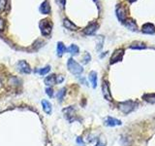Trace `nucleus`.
I'll return each mask as SVG.
<instances>
[{"label":"nucleus","mask_w":155,"mask_h":146,"mask_svg":"<svg viewBox=\"0 0 155 146\" xmlns=\"http://www.w3.org/2000/svg\"><path fill=\"white\" fill-rule=\"evenodd\" d=\"M67 67L68 70L70 71L73 75L78 76L83 72V68L80 63H77L73 58H70L67 61Z\"/></svg>","instance_id":"f257e3e1"},{"label":"nucleus","mask_w":155,"mask_h":146,"mask_svg":"<svg viewBox=\"0 0 155 146\" xmlns=\"http://www.w3.org/2000/svg\"><path fill=\"white\" fill-rule=\"evenodd\" d=\"M39 26H40L41 32L44 36L51 35V30H53V24L51 23V21H49V20H43V21H41Z\"/></svg>","instance_id":"f03ea898"},{"label":"nucleus","mask_w":155,"mask_h":146,"mask_svg":"<svg viewBox=\"0 0 155 146\" xmlns=\"http://www.w3.org/2000/svg\"><path fill=\"white\" fill-rule=\"evenodd\" d=\"M135 106H136V103L132 100H126L123 101V102L119 103V109L124 113V114H128L131 111L134 110Z\"/></svg>","instance_id":"7ed1b4c3"},{"label":"nucleus","mask_w":155,"mask_h":146,"mask_svg":"<svg viewBox=\"0 0 155 146\" xmlns=\"http://www.w3.org/2000/svg\"><path fill=\"white\" fill-rule=\"evenodd\" d=\"M115 14H116V17L117 19L119 20V22L124 23V22L126 21L127 11L124 6H122V5H117L116 9H115Z\"/></svg>","instance_id":"20e7f679"},{"label":"nucleus","mask_w":155,"mask_h":146,"mask_svg":"<svg viewBox=\"0 0 155 146\" xmlns=\"http://www.w3.org/2000/svg\"><path fill=\"white\" fill-rule=\"evenodd\" d=\"M17 68H18L19 72L23 74H29L31 72L30 65H29L25 61H19V63H17Z\"/></svg>","instance_id":"39448f33"},{"label":"nucleus","mask_w":155,"mask_h":146,"mask_svg":"<svg viewBox=\"0 0 155 146\" xmlns=\"http://www.w3.org/2000/svg\"><path fill=\"white\" fill-rule=\"evenodd\" d=\"M123 55H124V50H123V49H118V50H115L114 53L112 54V58H110V64L118 63V61H122Z\"/></svg>","instance_id":"423d86ee"},{"label":"nucleus","mask_w":155,"mask_h":146,"mask_svg":"<svg viewBox=\"0 0 155 146\" xmlns=\"http://www.w3.org/2000/svg\"><path fill=\"white\" fill-rule=\"evenodd\" d=\"M102 92H103V96L107 100H112V95H110V87H109V83L107 81H104L102 85Z\"/></svg>","instance_id":"0eeeda50"},{"label":"nucleus","mask_w":155,"mask_h":146,"mask_svg":"<svg viewBox=\"0 0 155 146\" xmlns=\"http://www.w3.org/2000/svg\"><path fill=\"white\" fill-rule=\"evenodd\" d=\"M142 31L146 34H153L155 33V26L151 23H146L142 26Z\"/></svg>","instance_id":"6e6552de"},{"label":"nucleus","mask_w":155,"mask_h":146,"mask_svg":"<svg viewBox=\"0 0 155 146\" xmlns=\"http://www.w3.org/2000/svg\"><path fill=\"white\" fill-rule=\"evenodd\" d=\"M97 29H98V24L93 23V24H90L89 26L83 29V33H84L85 35H92V34L95 33Z\"/></svg>","instance_id":"1a4fd4ad"},{"label":"nucleus","mask_w":155,"mask_h":146,"mask_svg":"<svg viewBox=\"0 0 155 146\" xmlns=\"http://www.w3.org/2000/svg\"><path fill=\"white\" fill-rule=\"evenodd\" d=\"M105 125L109 126V127H115V126H120L121 125V121L118 119H115L112 117H108L105 121Z\"/></svg>","instance_id":"9d476101"},{"label":"nucleus","mask_w":155,"mask_h":146,"mask_svg":"<svg viewBox=\"0 0 155 146\" xmlns=\"http://www.w3.org/2000/svg\"><path fill=\"white\" fill-rule=\"evenodd\" d=\"M41 103H42V106H43L44 112L48 115H51V112H53V106H51L50 101H48L47 100H43Z\"/></svg>","instance_id":"9b49d317"},{"label":"nucleus","mask_w":155,"mask_h":146,"mask_svg":"<svg viewBox=\"0 0 155 146\" xmlns=\"http://www.w3.org/2000/svg\"><path fill=\"white\" fill-rule=\"evenodd\" d=\"M40 12L42 14L44 15H49L51 13V6H50V3H49L48 0H46V1H44L43 3L41 4L40 6Z\"/></svg>","instance_id":"f8f14e48"},{"label":"nucleus","mask_w":155,"mask_h":146,"mask_svg":"<svg viewBox=\"0 0 155 146\" xmlns=\"http://www.w3.org/2000/svg\"><path fill=\"white\" fill-rule=\"evenodd\" d=\"M124 26L132 31H136L138 28V26L134 20H126V21L124 22Z\"/></svg>","instance_id":"ddd939ff"},{"label":"nucleus","mask_w":155,"mask_h":146,"mask_svg":"<svg viewBox=\"0 0 155 146\" xmlns=\"http://www.w3.org/2000/svg\"><path fill=\"white\" fill-rule=\"evenodd\" d=\"M66 52H68V53L71 54L72 56H78V53H80V49H78V47L77 45L72 44V45H70L66 49Z\"/></svg>","instance_id":"4468645a"},{"label":"nucleus","mask_w":155,"mask_h":146,"mask_svg":"<svg viewBox=\"0 0 155 146\" xmlns=\"http://www.w3.org/2000/svg\"><path fill=\"white\" fill-rule=\"evenodd\" d=\"M45 84L48 86V87L55 85L56 84V75L55 74H51V75L48 76V77L45 79Z\"/></svg>","instance_id":"2eb2a0df"},{"label":"nucleus","mask_w":155,"mask_h":146,"mask_svg":"<svg viewBox=\"0 0 155 146\" xmlns=\"http://www.w3.org/2000/svg\"><path fill=\"white\" fill-rule=\"evenodd\" d=\"M88 78H89V81L90 83H91L92 87L95 89L97 87V73H96V71H91V72L89 73Z\"/></svg>","instance_id":"dca6fc26"},{"label":"nucleus","mask_w":155,"mask_h":146,"mask_svg":"<svg viewBox=\"0 0 155 146\" xmlns=\"http://www.w3.org/2000/svg\"><path fill=\"white\" fill-rule=\"evenodd\" d=\"M63 24L67 29H70V30H77L78 29V26H76L75 24H73L71 21H69L68 19H64L63 21Z\"/></svg>","instance_id":"f3484780"},{"label":"nucleus","mask_w":155,"mask_h":146,"mask_svg":"<svg viewBox=\"0 0 155 146\" xmlns=\"http://www.w3.org/2000/svg\"><path fill=\"white\" fill-rule=\"evenodd\" d=\"M66 46L64 45L63 42H58L57 43V48H56V52H57L58 57H62L63 54L66 52Z\"/></svg>","instance_id":"a211bd4d"},{"label":"nucleus","mask_w":155,"mask_h":146,"mask_svg":"<svg viewBox=\"0 0 155 146\" xmlns=\"http://www.w3.org/2000/svg\"><path fill=\"white\" fill-rule=\"evenodd\" d=\"M146 48V46L144 43H142V42H137V43H134L130 46V49H133V50H144Z\"/></svg>","instance_id":"6ab92c4d"},{"label":"nucleus","mask_w":155,"mask_h":146,"mask_svg":"<svg viewBox=\"0 0 155 146\" xmlns=\"http://www.w3.org/2000/svg\"><path fill=\"white\" fill-rule=\"evenodd\" d=\"M144 100L149 103H155V94H146L144 96Z\"/></svg>","instance_id":"aec40b11"},{"label":"nucleus","mask_w":155,"mask_h":146,"mask_svg":"<svg viewBox=\"0 0 155 146\" xmlns=\"http://www.w3.org/2000/svg\"><path fill=\"white\" fill-rule=\"evenodd\" d=\"M66 88H62L61 90L58 91V93H57V98H58V100H60V101H62L63 100V98H64V96H66Z\"/></svg>","instance_id":"412c9836"},{"label":"nucleus","mask_w":155,"mask_h":146,"mask_svg":"<svg viewBox=\"0 0 155 146\" xmlns=\"http://www.w3.org/2000/svg\"><path fill=\"white\" fill-rule=\"evenodd\" d=\"M50 70H51V66L47 65V66H45V67L41 68L40 70L38 71V73L40 74L41 76H44V75H46V74H48L49 72H50Z\"/></svg>","instance_id":"4be33fe9"},{"label":"nucleus","mask_w":155,"mask_h":146,"mask_svg":"<svg viewBox=\"0 0 155 146\" xmlns=\"http://www.w3.org/2000/svg\"><path fill=\"white\" fill-rule=\"evenodd\" d=\"M82 61H83V63H84V64H87L90 61H91V56H90L89 54L87 53V52H85L84 57H83Z\"/></svg>","instance_id":"5701e85b"},{"label":"nucleus","mask_w":155,"mask_h":146,"mask_svg":"<svg viewBox=\"0 0 155 146\" xmlns=\"http://www.w3.org/2000/svg\"><path fill=\"white\" fill-rule=\"evenodd\" d=\"M46 94L48 95L49 98H53V88L51 87H48L46 89Z\"/></svg>","instance_id":"b1692460"},{"label":"nucleus","mask_w":155,"mask_h":146,"mask_svg":"<svg viewBox=\"0 0 155 146\" xmlns=\"http://www.w3.org/2000/svg\"><path fill=\"white\" fill-rule=\"evenodd\" d=\"M7 5V0H0V12L4 11Z\"/></svg>","instance_id":"393cba45"},{"label":"nucleus","mask_w":155,"mask_h":146,"mask_svg":"<svg viewBox=\"0 0 155 146\" xmlns=\"http://www.w3.org/2000/svg\"><path fill=\"white\" fill-rule=\"evenodd\" d=\"M64 81V77L62 75L56 76V84H61Z\"/></svg>","instance_id":"a878e982"},{"label":"nucleus","mask_w":155,"mask_h":146,"mask_svg":"<svg viewBox=\"0 0 155 146\" xmlns=\"http://www.w3.org/2000/svg\"><path fill=\"white\" fill-rule=\"evenodd\" d=\"M4 28H5V22L3 19L0 18V31L4 30Z\"/></svg>","instance_id":"bb28decb"},{"label":"nucleus","mask_w":155,"mask_h":146,"mask_svg":"<svg viewBox=\"0 0 155 146\" xmlns=\"http://www.w3.org/2000/svg\"><path fill=\"white\" fill-rule=\"evenodd\" d=\"M77 143H78V144H80V145H82V146L84 145V142H83L82 137H78L77 138Z\"/></svg>","instance_id":"cd10ccee"},{"label":"nucleus","mask_w":155,"mask_h":146,"mask_svg":"<svg viewBox=\"0 0 155 146\" xmlns=\"http://www.w3.org/2000/svg\"><path fill=\"white\" fill-rule=\"evenodd\" d=\"M96 146H106V141L102 142V141H101V138H99V139H98L97 144H96Z\"/></svg>","instance_id":"c85d7f7f"},{"label":"nucleus","mask_w":155,"mask_h":146,"mask_svg":"<svg viewBox=\"0 0 155 146\" xmlns=\"http://www.w3.org/2000/svg\"><path fill=\"white\" fill-rule=\"evenodd\" d=\"M128 1L131 2V3H132V2H135V1H137V0H128Z\"/></svg>","instance_id":"c756f323"},{"label":"nucleus","mask_w":155,"mask_h":146,"mask_svg":"<svg viewBox=\"0 0 155 146\" xmlns=\"http://www.w3.org/2000/svg\"><path fill=\"white\" fill-rule=\"evenodd\" d=\"M93 1H97V0H93Z\"/></svg>","instance_id":"7c9ffc66"}]
</instances>
